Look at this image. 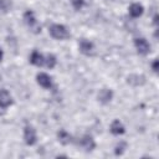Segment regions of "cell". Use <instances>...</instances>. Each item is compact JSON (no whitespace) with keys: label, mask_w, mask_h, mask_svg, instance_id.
<instances>
[{"label":"cell","mask_w":159,"mask_h":159,"mask_svg":"<svg viewBox=\"0 0 159 159\" xmlns=\"http://www.w3.org/2000/svg\"><path fill=\"white\" fill-rule=\"evenodd\" d=\"M24 20H25L26 25H27L30 29H34L35 32H39V31H40L41 27H40L39 24H37V20H36V17H35L34 11H31V10L25 11V14H24Z\"/></svg>","instance_id":"obj_2"},{"label":"cell","mask_w":159,"mask_h":159,"mask_svg":"<svg viewBox=\"0 0 159 159\" xmlns=\"http://www.w3.org/2000/svg\"><path fill=\"white\" fill-rule=\"evenodd\" d=\"M71 4L76 10H81L84 5V0H71Z\"/></svg>","instance_id":"obj_17"},{"label":"cell","mask_w":159,"mask_h":159,"mask_svg":"<svg viewBox=\"0 0 159 159\" xmlns=\"http://www.w3.org/2000/svg\"><path fill=\"white\" fill-rule=\"evenodd\" d=\"M30 62L35 66H42L45 63V56H42L39 51H32L30 56Z\"/></svg>","instance_id":"obj_12"},{"label":"cell","mask_w":159,"mask_h":159,"mask_svg":"<svg viewBox=\"0 0 159 159\" xmlns=\"http://www.w3.org/2000/svg\"><path fill=\"white\" fill-rule=\"evenodd\" d=\"M36 80H37V83H39L41 87H43V88H50V87L52 86V80H51V77H50L47 73H45V72L39 73V75L36 76Z\"/></svg>","instance_id":"obj_7"},{"label":"cell","mask_w":159,"mask_h":159,"mask_svg":"<svg viewBox=\"0 0 159 159\" xmlns=\"http://www.w3.org/2000/svg\"><path fill=\"white\" fill-rule=\"evenodd\" d=\"M57 138H58V142L61 143V144H70L71 142H72V137H71V134L67 132V130H65V129H60L58 132H57Z\"/></svg>","instance_id":"obj_13"},{"label":"cell","mask_w":159,"mask_h":159,"mask_svg":"<svg viewBox=\"0 0 159 159\" xmlns=\"http://www.w3.org/2000/svg\"><path fill=\"white\" fill-rule=\"evenodd\" d=\"M12 104V97L7 89H0V108L6 109L9 106Z\"/></svg>","instance_id":"obj_5"},{"label":"cell","mask_w":159,"mask_h":159,"mask_svg":"<svg viewBox=\"0 0 159 159\" xmlns=\"http://www.w3.org/2000/svg\"><path fill=\"white\" fill-rule=\"evenodd\" d=\"M80 144H81V147H82L84 150H87V152L93 150V149H94V147H96V143H94L93 138H92L89 134H84V135L82 137V139H81Z\"/></svg>","instance_id":"obj_6"},{"label":"cell","mask_w":159,"mask_h":159,"mask_svg":"<svg viewBox=\"0 0 159 159\" xmlns=\"http://www.w3.org/2000/svg\"><path fill=\"white\" fill-rule=\"evenodd\" d=\"M50 35L56 40H65L70 37V32L65 25L53 24L50 26Z\"/></svg>","instance_id":"obj_1"},{"label":"cell","mask_w":159,"mask_h":159,"mask_svg":"<svg viewBox=\"0 0 159 159\" xmlns=\"http://www.w3.org/2000/svg\"><path fill=\"white\" fill-rule=\"evenodd\" d=\"M56 63H57V60H56V56L55 55H52V53H48L46 57H45V66L46 67H48V68H53L55 66H56Z\"/></svg>","instance_id":"obj_14"},{"label":"cell","mask_w":159,"mask_h":159,"mask_svg":"<svg viewBox=\"0 0 159 159\" xmlns=\"http://www.w3.org/2000/svg\"><path fill=\"white\" fill-rule=\"evenodd\" d=\"M93 50H94V46H93V43H92L91 41L84 40V39L80 41V51H81L83 55L89 56V55L93 53Z\"/></svg>","instance_id":"obj_8"},{"label":"cell","mask_w":159,"mask_h":159,"mask_svg":"<svg viewBox=\"0 0 159 159\" xmlns=\"http://www.w3.org/2000/svg\"><path fill=\"white\" fill-rule=\"evenodd\" d=\"M12 6V2L11 0H0V12L1 14H5L7 12Z\"/></svg>","instance_id":"obj_15"},{"label":"cell","mask_w":159,"mask_h":159,"mask_svg":"<svg viewBox=\"0 0 159 159\" xmlns=\"http://www.w3.org/2000/svg\"><path fill=\"white\" fill-rule=\"evenodd\" d=\"M152 67H153V71H154V72L158 71V60H155V61L152 63Z\"/></svg>","instance_id":"obj_18"},{"label":"cell","mask_w":159,"mask_h":159,"mask_svg":"<svg viewBox=\"0 0 159 159\" xmlns=\"http://www.w3.org/2000/svg\"><path fill=\"white\" fill-rule=\"evenodd\" d=\"M112 97H113V92L111 89H108V88H102L99 91V93H98V101L101 103H103V104L111 102Z\"/></svg>","instance_id":"obj_10"},{"label":"cell","mask_w":159,"mask_h":159,"mask_svg":"<svg viewBox=\"0 0 159 159\" xmlns=\"http://www.w3.org/2000/svg\"><path fill=\"white\" fill-rule=\"evenodd\" d=\"M109 130H111V133H112V134H114V135H119V134H123V133L125 132L124 125H123V124H122V122H120V120H118V119H114V120L111 123Z\"/></svg>","instance_id":"obj_11"},{"label":"cell","mask_w":159,"mask_h":159,"mask_svg":"<svg viewBox=\"0 0 159 159\" xmlns=\"http://www.w3.org/2000/svg\"><path fill=\"white\" fill-rule=\"evenodd\" d=\"M157 22H158V15L154 16V24H157Z\"/></svg>","instance_id":"obj_19"},{"label":"cell","mask_w":159,"mask_h":159,"mask_svg":"<svg viewBox=\"0 0 159 159\" xmlns=\"http://www.w3.org/2000/svg\"><path fill=\"white\" fill-rule=\"evenodd\" d=\"M128 11H129V15L132 16V17H139V16H142L143 15V11H144V7H143V5L142 4H139V2H133L130 6H129V9H128Z\"/></svg>","instance_id":"obj_9"},{"label":"cell","mask_w":159,"mask_h":159,"mask_svg":"<svg viewBox=\"0 0 159 159\" xmlns=\"http://www.w3.org/2000/svg\"><path fill=\"white\" fill-rule=\"evenodd\" d=\"M24 139L27 145H34L36 143V140H37L36 130L32 125H26L24 128Z\"/></svg>","instance_id":"obj_3"},{"label":"cell","mask_w":159,"mask_h":159,"mask_svg":"<svg viewBox=\"0 0 159 159\" xmlns=\"http://www.w3.org/2000/svg\"><path fill=\"white\" fill-rule=\"evenodd\" d=\"M2 60V50H1V47H0V61Z\"/></svg>","instance_id":"obj_20"},{"label":"cell","mask_w":159,"mask_h":159,"mask_svg":"<svg viewBox=\"0 0 159 159\" xmlns=\"http://www.w3.org/2000/svg\"><path fill=\"white\" fill-rule=\"evenodd\" d=\"M134 45H135V48H137L138 53H140V55H147L150 51V45L144 37L135 39L134 40Z\"/></svg>","instance_id":"obj_4"},{"label":"cell","mask_w":159,"mask_h":159,"mask_svg":"<svg viewBox=\"0 0 159 159\" xmlns=\"http://www.w3.org/2000/svg\"><path fill=\"white\" fill-rule=\"evenodd\" d=\"M125 147H127V144H125L124 142H120L119 144H117V147H116V150H114L116 155H120V154H123V152H124Z\"/></svg>","instance_id":"obj_16"}]
</instances>
